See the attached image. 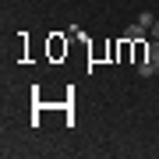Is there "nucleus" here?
Listing matches in <instances>:
<instances>
[{
	"label": "nucleus",
	"instance_id": "1",
	"mask_svg": "<svg viewBox=\"0 0 159 159\" xmlns=\"http://www.w3.org/2000/svg\"><path fill=\"white\" fill-rule=\"evenodd\" d=\"M142 35H145V29H142V25H127V29H124V43H138V39H142Z\"/></svg>",
	"mask_w": 159,
	"mask_h": 159
},
{
	"label": "nucleus",
	"instance_id": "2",
	"mask_svg": "<svg viewBox=\"0 0 159 159\" xmlns=\"http://www.w3.org/2000/svg\"><path fill=\"white\" fill-rule=\"evenodd\" d=\"M134 21H138V25H142V29L148 32V29H152V25H156V18H152V11H142V14L134 18Z\"/></svg>",
	"mask_w": 159,
	"mask_h": 159
},
{
	"label": "nucleus",
	"instance_id": "3",
	"mask_svg": "<svg viewBox=\"0 0 159 159\" xmlns=\"http://www.w3.org/2000/svg\"><path fill=\"white\" fill-rule=\"evenodd\" d=\"M145 53H148V60H152V64H159V39L148 43V46H145Z\"/></svg>",
	"mask_w": 159,
	"mask_h": 159
},
{
	"label": "nucleus",
	"instance_id": "4",
	"mask_svg": "<svg viewBox=\"0 0 159 159\" xmlns=\"http://www.w3.org/2000/svg\"><path fill=\"white\" fill-rule=\"evenodd\" d=\"M138 74H142V78H148V74H156V64H152V60H142V64H138Z\"/></svg>",
	"mask_w": 159,
	"mask_h": 159
},
{
	"label": "nucleus",
	"instance_id": "5",
	"mask_svg": "<svg viewBox=\"0 0 159 159\" xmlns=\"http://www.w3.org/2000/svg\"><path fill=\"white\" fill-rule=\"evenodd\" d=\"M152 39H159V21H156V25H152Z\"/></svg>",
	"mask_w": 159,
	"mask_h": 159
}]
</instances>
